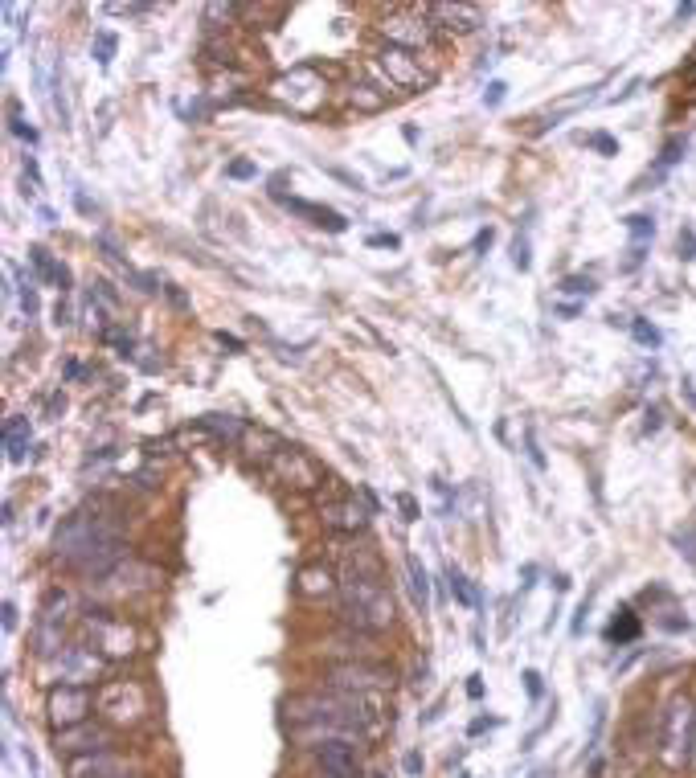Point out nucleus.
Wrapping results in <instances>:
<instances>
[{
    "mask_svg": "<svg viewBox=\"0 0 696 778\" xmlns=\"http://www.w3.org/2000/svg\"><path fill=\"white\" fill-rule=\"evenodd\" d=\"M324 525L336 529V533H365L369 512L357 508V500H336V504L324 508Z\"/></svg>",
    "mask_w": 696,
    "mask_h": 778,
    "instance_id": "13",
    "label": "nucleus"
},
{
    "mask_svg": "<svg viewBox=\"0 0 696 778\" xmlns=\"http://www.w3.org/2000/svg\"><path fill=\"white\" fill-rule=\"evenodd\" d=\"M504 95H508V86L496 78V82H488V91H484V107H500L504 103Z\"/></svg>",
    "mask_w": 696,
    "mask_h": 778,
    "instance_id": "31",
    "label": "nucleus"
},
{
    "mask_svg": "<svg viewBox=\"0 0 696 778\" xmlns=\"http://www.w3.org/2000/svg\"><path fill=\"white\" fill-rule=\"evenodd\" d=\"M328 586H332V578L324 570H303V594H320Z\"/></svg>",
    "mask_w": 696,
    "mask_h": 778,
    "instance_id": "26",
    "label": "nucleus"
},
{
    "mask_svg": "<svg viewBox=\"0 0 696 778\" xmlns=\"http://www.w3.org/2000/svg\"><path fill=\"white\" fill-rule=\"evenodd\" d=\"M54 316H58V328H62V324H70V308H66V304H58V312H54Z\"/></svg>",
    "mask_w": 696,
    "mask_h": 778,
    "instance_id": "46",
    "label": "nucleus"
},
{
    "mask_svg": "<svg viewBox=\"0 0 696 778\" xmlns=\"http://www.w3.org/2000/svg\"><path fill=\"white\" fill-rule=\"evenodd\" d=\"M328 778H361V738H328L316 746Z\"/></svg>",
    "mask_w": 696,
    "mask_h": 778,
    "instance_id": "6",
    "label": "nucleus"
},
{
    "mask_svg": "<svg viewBox=\"0 0 696 778\" xmlns=\"http://www.w3.org/2000/svg\"><path fill=\"white\" fill-rule=\"evenodd\" d=\"M381 62H385V70H389V74L398 78V86H422V82H426L422 66H414V62H410V50L389 46V50L381 54Z\"/></svg>",
    "mask_w": 696,
    "mask_h": 778,
    "instance_id": "14",
    "label": "nucleus"
},
{
    "mask_svg": "<svg viewBox=\"0 0 696 778\" xmlns=\"http://www.w3.org/2000/svg\"><path fill=\"white\" fill-rule=\"evenodd\" d=\"M426 17L439 29H451V33H471V29L484 25V13L475 5H426Z\"/></svg>",
    "mask_w": 696,
    "mask_h": 778,
    "instance_id": "11",
    "label": "nucleus"
},
{
    "mask_svg": "<svg viewBox=\"0 0 696 778\" xmlns=\"http://www.w3.org/2000/svg\"><path fill=\"white\" fill-rule=\"evenodd\" d=\"M58 668H62V684H91L99 672V660L86 647H62Z\"/></svg>",
    "mask_w": 696,
    "mask_h": 778,
    "instance_id": "12",
    "label": "nucleus"
},
{
    "mask_svg": "<svg viewBox=\"0 0 696 778\" xmlns=\"http://www.w3.org/2000/svg\"><path fill=\"white\" fill-rule=\"evenodd\" d=\"M201 426H205V430H213L217 439H230V443H238V439H242V422H238V418H230V414H201Z\"/></svg>",
    "mask_w": 696,
    "mask_h": 778,
    "instance_id": "19",
    "label": "nucleus"
},
{
    "mask_svg": "<svg viewBox=\"0 0 696 778\" xmlns=\"http://www.w3.org/2000/svg\"><path fill=\"white\" fill-rule=\"evenodd\" d=\"M58 754H103L111 750V729L107 725H95V721H82V725H70V729H58V738H54Z\"/></svg>",
    "mask_w": 696,
    "mask_h": 778,
    "instance_id": "7",
    "label": "nucleus"
},
{
    "mask_svg": "<svg viewBox=\"0 0 696 778\" xmlns=\"http://www.w3.org/2000/svg\"><path fill=\"white\" fill-rule=\"evenodd\" d=\"M103 340H107V344H115V349H119L123 357H132V349H136V340L127 336L123 328H107V332H103Z\"/></svg>",
    "mask_w": 696,
    "mask_h": 778,
    "instance_id": "25",
    "label": "nucleus"
},
{
    "mask_svg": "<svg viewBox=\"0 0 696 778\" xmlns=\"http://www.w3.org/2000/svg\"><path fill=\"white\" fill-rule=\"evenodd\" d=\"M684 398L696 406V385H692V381H684Z\"/></svg>",
    "mask_w": 696,
    "mask_h": 778,
    "instance_id": "47",
    "label": "nucleus"
},
{
    "mask_svg": "<svg viewBox=\"0 0 696 778\" xmlns=\"http://www.w3.org/2000/svg\"><path fill=\"white\" fill-rule=\"evenodd\" d=\"M5 447H9V463H21L29 451V418H9L5 422Z\"/></svg>",
    "mask_w": 696,
    "mask_h": 778,
    "instance_id": "18",
    "label": "nucleus"
},
{
    "mask_svg": "<svg viewBox=\"0 0 696 778\" xmlns=\"http://www.w3.org/2000/svg\"><path fill=\"white\" fill-rule=\"evenodd\" d=\"M369 778H385V774H377V770H373V774H369Z\"/></svg>",
    "mask_w": 696,
    "mask_h": 778,
    "instance_id": "48",
    "label": "nucleus"
},
{
    "mask_svg": "<svg viewBox=\"0 0 696 778\" xmlns=\"http://www.w3.org/2000/svg\"><path fill=\"white\" fill-rule=\"evenodd\" d=\"M627 230L635 234V246H643L651 234H656V222H651L647 213H631V218H627Z\"/></svg>",
    "mask_w": 696,
    "mask_h": 778,
    "instance_id": "23",
    "label": "nucleus"
},
{
    "mask_svg": "<svg viewBox=\"0 0 696 778\" xmlns=\"http://www.w3.org/2000/svg\"><path fill=\"white\" fill-rule=\"evenodd\" d=\"M525 688H529V697L537 701V697H541V672L529 668V672H525Z\"/></svg>",
    "mask_w": 696,
    "mask_h": 778,
    "instance_id": "36",
    "label": "nucleus"
},
{
    "mask_svg": "<svg viewBox=\"0 0 696 778\" xmlns=\"http://www.w3.org/2000/svg\"><path fill=\"white\" fill-rule=\"evenodd\" d=\"M29 263H33V271H37V279H46V283H54V287H70V271H66V263H54V254L46 250V246H29Z\"/></svg>",
    "mask_w": 696,
    "mask_h": 778,
    "instance_id": "16",
    "label": "nucleus"
},
{
    "mask_svg": "<svg viewBox=\"0 0 696 778\" xmlns=\"http://www.w3.org/2000/svg\"><path fill=\"white\" fill-rule=\"evenodd\" d=\"M340 619L348 627H357L361 635H377L394 623V594L381 586L373 574L344 570L340 578Z\"/></svg>",
    "mask_w": 696,
    "mask_h": 778,
    "instance_id": "1",
    "label": "nucleus"
},
{
    "mask_svg": "<svg viewBox=\"0 0 696 778\" xmlns=\"http://www.w3.org/2000/svg\"><path fill=\"white\" fill-rule=\"evenodd\" d=\"M422 17H426V9H398L385 21V37L394 41L398 50H422L430 41V25Z\"/></svg>",
    "mask_w": 696,
    "mask_h": 778,
    "instance_id": "9",
    "label": "nucleus"
},
{
    "mask_svg": "<svg viewBox=\"0 0 696 778\" xmlns=\"http://www.w3.org/2000/svg\"><path fill=\"white\" fill-rule=\"evenodd\" d=\"M5 631H9V635L17 631V607H13V602H5Z\"/></svg>",
    "mask_w": 696,
    "mask_h": 778,
    "instance_id": "41",
    "label": "nucleus"
},
{
    "mask_svg": "<svg viewBox=\"0 0 696 778\" xmlns=\"http://www.w3.org/2000/svg\"><path fill=\"white\" fill-rule=\"evenodd\" d=\"M447 578H451V594H455V598L463 602V607H471V611H480V590H475V586H471V578H467L463 570H455V566L447 570Z\"/></svg>",
    "mask_w": 696,
    "mask_h": 778,
    "instance_id": "20",
    "label": "nucleus"
},
{
    "mask_svg": "<svg viewBox=\"0 0 696 778\" xmlns=\"http://www.w3.org/2000/svg\"><path fill=\"white\" fill-rule=\"evenodd\" d=\"M373 91V86H357V91H353V103H361L365 111H377L381 107V95H369Z\"/></svg>",
    "mask_w": 696,
    "mask_h": 778,
    "instance_id": "32",
    "label": "nucleus"
},
{
    "mask_svg": "<svg viewBox=\"0 0 696 778\" xmlns=\"http://www.w3.org/2000/svg\"><path fill=\"white\" fill-rule=\"evenodd\" d=\"M9 132H13V136H21V140H29V144H37V127L21 119L17 103H9Z\"/></svg>",
    "mask_w": 696,
    "mask_h": 778,
    "instance_id": "22",
    "label": "nucleus"
},
{
    "mask_svg": "<svg viewBox=\"0 0 696 778\" xmlns=\"http://www.w3.org/2000/svg\"><path fill=\"white\" fill-rule=\"evenodd\" d=\"M398 508L406 512L402 521H418V504H414V496H398Z\"/></svg>",
    "mask_w": 696,
    "mask_h": 778,
    "instance_id": "35",
    "label": "nucleus"
},
{
    "mask_svg": "<svg viewBox=\"0 0 696 778\" xmlns=\"http://www.w3.org/2000/svg\"><path fill=\"white\" fill-rule=\"evenodd\" d=\"M369 246H389V250H398V234H373Z\"/></svg>",
    "mask_w": 696,
    "mask_h": 778,
    "instance_id": "39",
    "label": "nucleus"
},
{
    "mask_svg": "<svg viewBox=\"0 0 696 778\" xmlns=\"http://www.w3.org/2000/svg\"><path fill=\"white\" fill-rule=\"evenodd\" d=\"M512 263H516L520 271H529V242H525V238H516V246H512Z\"/></svg>",
    "mask_w": 696,
    "mask_h": 778,
    "instance_id": "33",
    "label": "nucleus"
},
{
    "mask_svg": "<svg viewBox=\"0 0 696 778\" xmlns=\"http://www.w3.org/2000/svg\"><path fill=\"white\" fill-rule=\"evenodd\" d=\"M332 688H344V693H385L389 684H394V676H389L381 664H336L332 668Z\"/></svg>",
    "mask_w": 696,
    "mask_h": 778,
    "instance_id": "5",
    "label": "nucleus"
},
{
    "mask_svg": "<svg viewBox=\"0 0 696 778\" xmlns=\"http://www.w3.org/2000/svg\"><path fill=\"white\" fill-rule=\"evenodd\" d=\"M402 770H406L410 778H422V754H418V750H410V754L402 758Z\"/></svg>",
    "mask_w": 696,
    "mask_h": 778,
    "instance_id": "34",
    "label": "nucleus"
},
{
    "mask_svg": "<svg viewBox=\"0 0 696 778\" xmlns=\"http://www.w3.org/2000/svg\"><path fill=\"white\" fill-rule=\"evenodd\" d=\"M254 172H258V164H254V160H234V164L226 168V177H234V181H250Z\"/></svg>",
    "mask_w": 696,
    "mask_h": 778,
    "instance_id": "29",
    "label": "nucleus"
},
{
    "mask_svg": "<svg viewBox=\"0 0 696 778\" xmlns=\"http://www.w3.org/2000/svg\"><path fill=\"white\" fill-rule=\"evenodd\" d=\"M590 144H594L598 152H606V156L615 152V140H611V136H590Z\"/></svg>",
    "mask_w": 696,
    "mask_h": 778,
    "instance_id": "40",
    "label": "nucleus"
},
{
    "mask_svg": "<svg viewBox=\"0 0 696 778\" xmlns=\"http://www.w3.org/2000/svg\"><path fill=\"white\" fill-rule=\"evenodd\" d=\"M217 340L226 344V349H234V353H242V340L238 336H226V332H217Z\"/></svg>",
    "mask_w": 696,
    "mask_h": 778,
    "instance_id": "43",
    "label": "nucleus"
},
{
    "mask_svg": "<svg viewBox=\"0 0 696 778\" xmlns=\"http://www.w3.org/2000/svg\"><path fill=\"white\" fill-rule=\"evenodd\" d=\"M586 615H590V602H582V607H578V619H574V635H582V623H586Z\"/></svg>",
    "mask_w": 696,
    "mask_h": 778,
    "instance_id": "42",
    "label": "nucleus"
},
{
    "mask_svg": "<svg viewBox=\"0 0 696 778\" xmlns=\"http://www.w3.org/2000/svg\"><path fill=\"white\" fill-rule=\"evenodd\" d=\"M623 619H615L611 623V631H606V639H611V643H631L635 635H639V619L631 615V611H619Z\"/></svg>",
    "mask_w": 696,
    "mask_h": 778,
    "instance_id": "21",
    "label": "nucleus"
},
{
    "mask_svg": "<svg viewBox=\"0 0 696 778\" xmlns=\"http://www.w3.org/2000/svg\"><path fill=\"white\" fill-rule=\"evenodd\" d=\"M111 54H115V33H99V37H95V62L107 66Z\"/></svg>",
    "mask_w": 696,
    "mask_h": 778,
    "instance_id": "27",
    "label": "nucleus"
},
{
    "mask_svg": "<svg viewBox=\"0 0 696 778\" xmlns=\"http://www.w3.org/2000/svg\"><path fill=\"white\" fill-rule=\"evenodd\" d=\"M680 250H684V258H696V234L692 230L680 234Z\"/></svg>",
    "mask_w": 696,
    "mask_h": 778,
    "instance_id": "38",
    "label": "nucleus"
},
{
    "mask_svg": "<svg viewBox=\"0 0 696 778\" xmlns=\"http://www.w3.org/2000/svg\"><path fill=\"white\" fill-rule=\"evenodd\" d=\"M529 459H533V467H545V455H541V447H537V435H533V430H529Z\"/></svg>",
    "mask_w": 696,
    "mask_h": 778,
    "instance_id": "37",
    "label": "nucleus"
},
{
    "mask_svg": "<svg viewBox=\"0 0 696 778\" xmlns=\"http://www.w3.org/2000/svg\"><path fill=\"white\" fill-rule=\"evenodd\" d=\"M561 291H565V295H586V299H590V295H594V283L574 275V279H565V283H561Z\"/></svg>",
    "mask_w": 696,
    "mask_h": 778,
    "instance_id": "30",
    "label": "nucleus"
},
{
    "mask_svg": "<svg viewBox=\"0 0 696 778\" xmlns=\"http://www.w3.org/2000/svg\"><path fill=\"white\" fill-rule=\"evenodd\" d=\"M660 418H664L660 410H647V430H660Z\"/></svg>",
    "mask_w": 696,
    "mask_h": 778,
    "instance_id": "45",
    "label": "nucleus"
},
{
    "mask_svg": "<svg viewBox=\"0 0 696 778\" xmlns=\"http://www.w3.org/2000/svg\"><path fill=\"white\" fill-rule=\"evenodd\" d=\"M492 238H496L492 230H480V238H475V250H488V246H492Z\"/></svg>",
    "mask_w": 696,
    "mask_h": 778,
    "instance_id": "44",
    "label": "nucleus"
},
{
    "mask_svg": "<svg viewBox=\"0 0 696 778\" xmlns=\"http://www.w3.org/2000/svg\"><path fill=\"white\" fill-rule=\"evenodd\" d=\"M283 205H287L291 213H299V218H312L316 226H324V230H332V234H344V230H348V222L340 218L336 209H324V205H308V201H299V197H283Z\"/></svg>",
    "mask_w": 696,
    "mask_h": 778,
    "instance_id": "15",
    "label": "nucleus"
},
{
    "mask_svg": "<svg viewBox=\"0 0 696 778\" xmlns=\"http://www.w3.org/2000/svg\"><path fill=\"white\" fill-rule=\"evenodd\" d=\"M672 541L680 545V553H684L688 561H696V529H680V533H676Z\"/></svg>",
    "mask_w": 696,
    "mask_h": 778,
    "instance_id": "28",
    "label": "nucleus"
},
{
    "mask_svg": "<svg viewBox=\"0 0 696 778\" xmlns=\"http://www.w3.org/2000/svg\"><path fill=\"white\" fill-rule=\"evenodd\" d=\"M660 754L668 766H684L692 758L696 746V701L692 697H676L664 713V738H660Z\"/></svg>",
    "mask_w": 696,
    "mask_h": 778,
    "instance_id": "2",
    "label": "nucleus"
},
{
    "mask_svg": "<svg viewBox=\"0 0 696 778\" xmlns=\"http://www.w3.org/2000/svg\"><path fill=\"white\" fill-rule=\"evenodd\" d=\"M631 332H635V340L643 344V349H660V340H664V336H660V328H656V324H647V320H635V324H631Z\"/></svg>",
    "mask_w": 696,
    "mask_h": 778,
    "instance_id": "24",
    "label": "nucleus"
},
{
    "mask_svg": "<svg viewBox=\"0 0 696 778\" xmlns=\"http://www.w3.org/2000/svg\"><path fill=\"white\" fill-rule=\"evenodd\" d=\"M66 611H70V598L62 590H54L46 598V607H41V619L33 627V652L41 660H50L58 656V647H62V627H66Z\"/></svg>",
    "mask_w": 696,
    "mask_h": 778,
    "instance_id": "4",
    "label": "nucleus"
},
{
    "mask_svg": "<svg viewBox=\"0 0 696 778\" xmlns=\"http://www.w3.org/2000/svg\"><path fill=\"white\" fill-rule=\"evenodd\" d=\"M406 574H410V594H414V607L426 615V611H430V578H426L422 561H418L414 553L406 557Z\"/></svg>",
    "mask_w": 696,
    "mask_h": 778,
    "instance_id": "17",
    "label": "nucleus"
},
{
    "mask_svg": "<svg viewBox=\"0 0 696 778\" xmlns=\"http://www.w3.org/2000/svg\"><path fill=\"white\" fill-rule=\"evenodd\" d=\"M70 778H132V762L103 750V754H82L70 762Z\"/></svg>",
    "mask_w": 696,
    "mask_h": 778,
    "instance_id": "10",
    "label": "nucleus"
},
{
    "mask_svg": "<svg viewBox=\"0 0 696 778\" xmlns=\"http://www.w3.org/2000/svg\"><path fill=\"white\" fill-rule=\"evenodd\" d=\"M271 95H275L279 103H287L291 115H312V111L324 103V82H320L308 66H299V70H291L287 78H279V82L271 86Z\"/></svg>",
    "mask_w": 696,
    "mask_h": 778,
    "instance_id": "3",
    "label": "nucleus"
},
{
    "mask_svg": "<svg viewBox=\"0 0 696 778\" xmlns=\"http://www.w3.org/2000/svg\"><path fill=\"white\" fill-rule=\"evenodd\" d=\"M91 693H86V684H62L50 693V721L58 729H70V725H82L91 721Z\"/></svg>",
    "mask_w": 696,
    "mask_h": 778,
    "instance_id": "8",
    "label": "nucleus"
}]
</instances>
